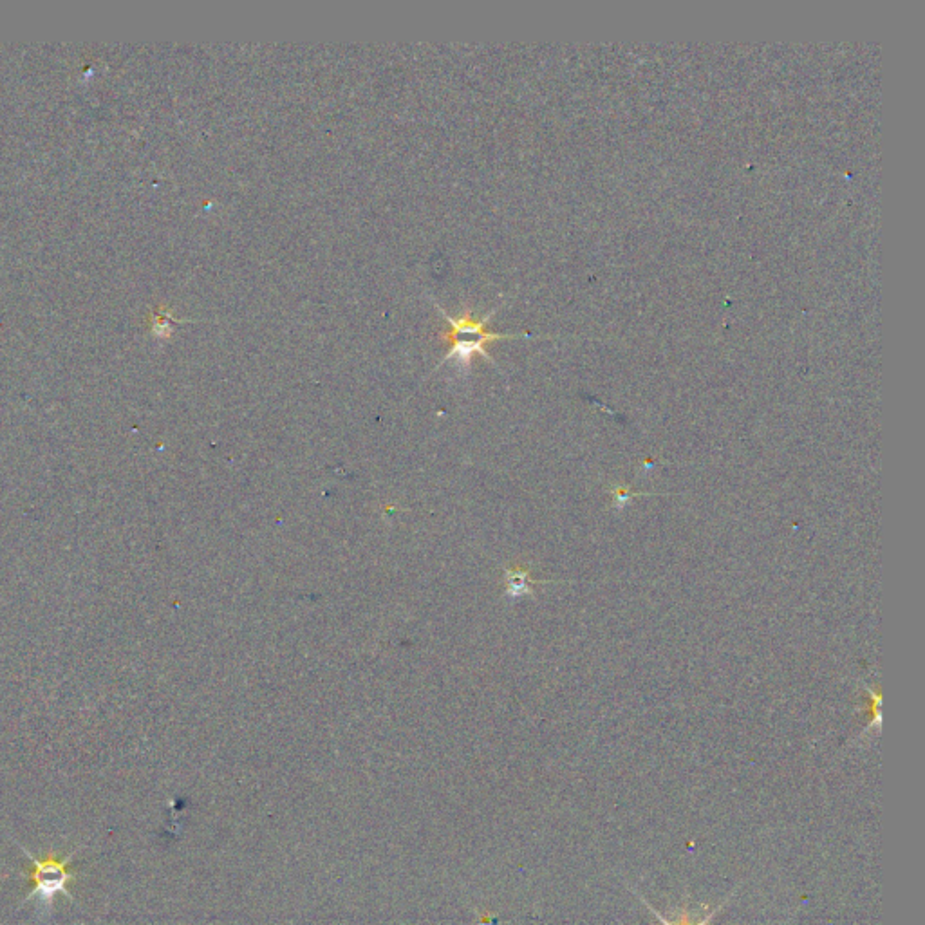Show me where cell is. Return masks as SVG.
<instances>
[{"mask_svg": "<svg viewBox=\"0 0 925 925\" xmlns=\"http://www.w3.org/2000/svg\"><path fill=\"white\" fill-rule=\"evenodd\" d=\"M150 328H152V333L159 338H169L172 335V329H174V318L170 315L169 311L165 308H159L158 311L152 313L150 317Z\"/></svg>", "mask_w": 925, "mask_h": 925, "instance_id": "4", "label": "cell"}, {"mask_svg": "<svg viewBox=\"0 0 925 925\" xmlns=\"http://www.w3.org/2000/svg\"><path fill=\"white\" fill-rule=\"evenodd\" d=\"M532 577H530V571L526 568H521V566H515V568H510L506 570L505 573V586H506V595L512 598H521L524 595H530L533 589Z\"/></svg>", "mask_w": 925, "mask_h": 925, "instance_id": "3", "label": "cell"}, {"mask_svg": "<svg viewBox=\"0 0 925 925\" xmlns=\"http://www.w3.org/2000/svg\"><path fill=\"white\" fill-rule=\"evenodd\" d=\"M22 851L33 864L28 877L35 882V889L29 893L26 900L35 898V900H38V907L44 909L46 913H51L57 895H66L69 900H73L71 893L67 891V884H69V880L75 879V875L69 869V864H71V860L75 859L76 851L71 855H67L66 859H60L53 853L47 855L46 859H37L26 848H22Z\"/></svg>", "mask_w": 925, "mask_h": 925, "instance_id": "2", "label": "cell"}, {"mask_svg": "<svg viewBox=\"0 0 925 925\" xmlns=\"http://www.w3.org/2000/svg\"><path fill=\"white\" fill-rule=\"evenodd\" d=\"M445 320L449 322L450 329L443 335V340L449 342V353L443 358L440 365L447 364L450 360H456L459 365L468 367L472 358L476 355L485 356L488 362L494 364V358L486 353V346L494 340H508V338L528 337V335H505V333H494L486 329V324L490 322L496 309L488 311L485 317L474 318V313L470 309H465L463 315L459 317H450L445 309L440 308V304H434Z\"/></svg>", "mask_w": 925, "mask_h": 925, "instance_id": "1", "label": "cell"}]
</instances>
